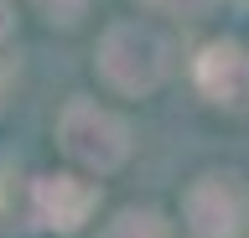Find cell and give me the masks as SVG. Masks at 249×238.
Wrapping results in <instances>:
<instances>
[{
  "label": "cell",
  "instance_id": "277c9868",
  "mask_svg": "<svg viewBox=\"0 0 249 238\" xmlns=\"http://www.w3.org/2000/svg\"><path fill=\"white\" fill-rule=\"evenodd\" d=\"M197 88L208 104L249 109V47L239 42H208L197 57Z\"/></svg>",
  "mask_w": 249,
  "mask_h": 238
},
{
  "label": "cell",
  "instance_id": "6da1fadb",
  "mask_svg": "<svg viewBox=\"0 0 249 238\" xmlns=\"http://www.w3.org/2000/svg\"><path fill=\"white\" fill-rule=\"evenodd\" d=\"M171 73V42L145 21H120L99 42V78L120 94H156Z\"/></svg>",
  "mask_w": 249,
  "mask_h": 238
},
{
  "label": "cell",
  "instance_id": "5b68a950",
  "mask_svg": "<svg viewBox=\"0 0 249 238\" xmlns=\"http://www.w3.org/2000/svg\"><path fill=\"white\" fill-rule=\"evenodd\" d=\"M93 202H99V191H93L89 181H78V176H42V181L31 187V212H36V222L57 228V233H78V228L89 222Z\"/></svg>",
  "mask_w": 249,
  "mask_h": 238
},
{
  "label": "cell",
  "instance_id": "ba28073f",
  "mask_svg": "<svg viewBox=\"0 0 249 238\" xmlns=\"http://www.w3.org/2000/svg\"><path fill=\"white\" fill-rule=\"evenodd\" d=\"M36 5H42V11H47L52 21H78L89 0H36Z\"/></svg>",
  "mask_w": 249,
  "mask_h": 238
},
{
  "label": "cell",
  "instance_id": "52a82bcc",
  "mask_svg": "<svg viewBox=\"0 0 249 238\" xmlns=\"http://www.w3.org/2000/svg\"><path fill=\"white\" fill-rule=\"evenodd\" d=\"M140 5H151V11H166V16H202L213 0H140Z\"/></svg>",
  "mask_w": 249,
  "mask_h": 238
},
{
  "label": "cell",
  "instance_id": "8992f818",
  "mask_svg": "<svg viewBox=\"0 0 249 238\" xmlns=\"http://www.w3.org/2000/svg\"><path fill=\"white\" fill-rule=\"evenodd\" d=\"M99 238H171V228L151 207H124V212H114V222H104Z\"/></svg>",
  "mask_w": 249,
  "mask_h": 238
},
{
  "label": "cell",
  "instance_id": "9c48e42d",
  "mask_svg": "<svg viewBox=\"0 0 249 238\" xmlns=\"http://www.w3.org/2000/svg\"><path fill=\"white\" fill-rule=\"evenodd\" d=\"M5 32H11V0H0V42H5Z\"/></svg>",
  "mask_w": 249,
  "mask_h": 238
},
{
  "label": "cell",
  "instance_id": "3957f363",
  "mask_svg": "<svg viewBox=\"0 0 249 238\" xmlns=\"http://www.w3.org/2000/svg\"><path fill=\"white\" fill-rule=\"evenodd\" d=\"M57 140H62V150H68L78 166H89V171H114V166H124V156H130V129H124V119L99 109V104H89V98H73V104L62 109Z\"/></svg>",
  "mask_w": 249,
  "mask_h": 238
},
{
  "label": "cell",
  "instance_id": "7a4b0ae2",
  "mask_svg": "<svg viewBox=\"0 0 249 238\" xmlns=\"http://www.w3.org/2000/svg\"><path fill=\"white\" fill-rule=\"evenodd\" d=\"M182 222L192 238H244L249 233V187L233 171H202L182 197Z\"/></svg>",
  "mask_w": 249,
  "mask_h": 238
}]
</instances>
